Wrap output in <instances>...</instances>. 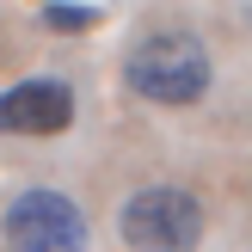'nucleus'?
<instances>
[{
  "instance_id": "nucleus-1",
  "label": "nucleus",
  "mask_w": 252,
  "mask_h": 252,
  "mask_svg": "<svg viewBox=\"0 0 252 252\" xmlns=\"http://www.w3.org/2000/svg\"><path fill=\"white\" fill-rule=\"evenodd\" d=\"M209 49L197 31H148L142 43L129 49V62H123V80L135 86V93L148 98V105H197V98L209 93Z\"/></svg>"
},
{
  "instance_id": "nucleus-4",
  "label": "nucleus",
  "mask_w": 252,
  "mask_h": 252,
  "mask_svg": "<svg viewBox=\"0 0 252 252\" xmlns=\"http://www.w3.org/2000/svg\"><path fill=\"white\" fill-rule=\"evenodd\" d=\"M74 123V93L62 80H19L0 93V135H62Z\"/></svg>"
},
{
  "instance_id": "nucleus-5",
  "label": "nucleus",
  "mask_w": 252,
  "mask_h": 252,
  "mask_svg": "<svg viewBox=\"0 0 252 252\" xmlns=\"http://www.w3.org/2000/svg\"><path fill=\"white\" fill-rule=\"evenodd\" d=\"M98 19H105V12L86 6V0H49V6H43V25H49V31H93Z\"/></svg>"
},
{
  "instance_id": "nucleus-3",
  "label": "nucleus",
  "mask_w": 252,
  "mask_h": 252,
  "mask_svg": "<svg viewBox=\"0 0 252 252\" xmlns=\"http://www.w3.org/2000/svg\"><path fill=\"white\" fill-rule=\"evenodd\" d=\"M6 246L12 252H86L93 228H86V209L68 191H19L6 203Z\"/></svg>"
},
{
  "instance_id": "nucleus-2",
  "label": "nucleus",
  "mask_w": 252,
  "mask_h": 252,
  "mask_svg": "<svg viewBox=\"0 0 252 252\" xmlns=\"http://www.w3.org/2000/svg\"><path fill=\"white\" fill-rule=\"evenodd\" d=\"M123 240L129 252H197L203 240V203L185 185H142L123 203Z\"/></svg>"
}]
</instances>
